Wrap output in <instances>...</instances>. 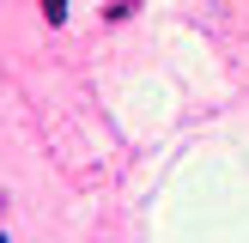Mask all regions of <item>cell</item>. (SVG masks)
Wrapping results in <instances>:
<instances>
[{
  "label": "cell",
  "instance_id": "cell-1",
  "mask_svg": "<svg viewBox=\"0 0 249 243\" xmlns=\"http://www.w3.org/2000/svg\"><path fill=\"white\" fill-rule=\"evenodd\" d=\"M128 12H140V0H109V6H104V24H122Z\"/></svg>",
  "mask_w": 249,
  "mask_h": 243
},
{
  "label": "cell",
  "instance_id": "cell-2",
  "mask_svg": "<svg viewBox=\"0 0 249 243\" xmlns=\"http://www.w3.org/2000/svg\"><path fill=\"white\" fill-rule=\"evenodd\" d=\"M43 18L49 24H67V0H43Z\"/></svg>",
  "mask_w": 249,
  "mask_h": 243
},
{
  "label": "cell",
  "instance_id": "cell-3",
  "mask_svg": "<svg viewBox=\"0 0 249 243\" xmlns=\"http://www.w3.org/2000/svg\"><path fill=\"white\" fill-rule=\"evenodd\" d=\"M0 243H6V237H0Z\"/></svg>",
  "mask_w": 249,
  "mask_h": 243
}]
</instances>
